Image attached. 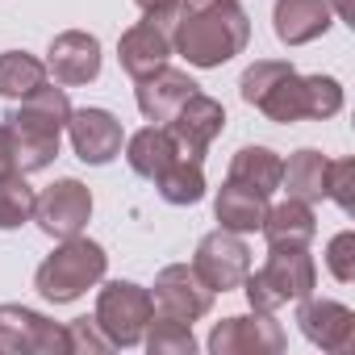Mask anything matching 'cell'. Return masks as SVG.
I'll list each match as a JSON object with an SVG mask.
<instances>
[{"label": "cell", "mask_w": 355, "mask_h": 355, "mask_svg": "<svg viewBox=\"0 0 355 355\" xmlns=\"http://www.w3.org/2000/svg\"><path fill=\"white\" fill-rule=\"evenodd\" d=\"M330 5V13H338L343 21H351V0H326Z\"/></svg>", "instance_id": "33"}, {"label": "cell", "mask_w": 355, "mask_h": 355, "mask_svg": "<svg viewBox=\"0 0 355 355\" xmlns=\"http://www.w3.org/2000/svg\"><path fill=\"white\" fill-rule=\"evenodd\" d=\"M330 5L326 0H276V38L284 46H305L313 38H322L330 30Z\"/></svg>", "instance_id": "18"}, {"label": "cell", "mask_w": 355, "mask_h": 355, "mask_svg": "<svg viewBox=\"0 0 355 355\" xmlns=\"http://www.w3.org/2000/svg\"><path fill=\"white\" fill-rule=\"evenodd\" d=\"M193 272L214 288V293H230V288H243L247 272H251V251L247 243L234 234V230H214L197 243V259H193Z\"/></svg>", "instance_id": "8"}, {"label": "cell", "mask_w": 355, "mask_h": 355, "mask_svg": "<svg viewBox=\"0 0 355 355\" xmlns=\"http://www.w3.org/2000/svg\"><path fill=\"white\" fill-rule=\"evenodd\" d=\"M150 301H155V313L193 326L197 318H205V313L214 309V288H209L189 263H171V268H163V272L155 276Z\"/></svg>", "instance_id": "7"}, {"label": "cell", "mask_w": 355, "mask_h": 355, "mask_svg": "<svg viewBox=\"0 0 355 355\" xmlns=\"http://www.w3.org/2000/svg\"><path fill=\"white\" fill-rule=\"evenodd\" d=\"M46 71L55 76V84L63 88H76V84H88L101 76V42L84 30H67L51 42L46 51Z\"/></svg>", "instance_id": "15"}, {"label": "cell", "mask_w": 355, "mask_h": 355, "mask_svg": "<svg viewBox=\"0 0 355 355\" xmlns=\"http://www.w3.org/2000/svg\"><path fill=\"white\" fill-rule=\"evenodd\" d=\"M167 55H171V34H167L163 26H155L150 17H142L138 26H130V30L121 34V42H117V59H121V67H125L134 80H142L146 71L163 67Z\"/></svg>", "instance_id": "17"}, {"label": "cell", "mask_w": 355, "mask_h": 355, "mask_svg": "<svg viewBox=\"0 0 355 355\" xmlns=\"http://www.w3.org/2000/svg\"><path fill=\"white\" fill-rule=\"evenodd\" d=\"M280 171H284V163H280V155L268 150V146H243V150L230 159V180H234V184H247V189H255V193H263V197H272V193L280 189Z\"/></svg>", "instance_id": "22"}, {"label": "cell", "mask_w": 355, "mask_h": 355, "mask_svg": "<svg viewBox=\"0 0 355 355\" xmlns=\"http://www.w3.org/2000/svg\"><path fill=\"white\" fill-rule=\"evenodd\" d=\"M326 197H330L343 214L355 209V159L326 163Z\"/></svg>", "instance_id": "28"}, {"label": "cell", "mask_w": 355, "mask_h": 355, "mask_svg": "<svg viewBox=\"0 0 355 355\" xmlns=\"http://www.w3.org/2000/svg\"><path fill=\"white\" fill-rule=\"evenodd\" d=\"M155 313V301L142 284H130V280H109L96 297V326L109 334L113 347H134L142 343L146 334V322Z\"/></svg>", "instance_id": "6"}, {"label": "cell", "mask_w": 355, "mask_h": 355, "mask_svg": "<svg viewBox=\"0 0 355 355\" xmlns=\"http://www.w3.org/2000/svg\"><path fill=\"white\" fill-rule=\"evenodd\" d=\"M326 263H330L334 280H343V284L355 280V234H351V230H343V234L330 239V247H326Z\"/></svg>", "instance_id": "30"}, {"label": "cell", "mask_w": 355, "mask_h": 355, "mask_svg": "<svg viewBox=\"0 0 355 355\" xmlns=\"http://www.w3.org/2000/svg\"><path fill=\"white\" fill-rule=\"evenodd\" d=\"M284 330L280 322H272V313H251V318H226L214 326L209 334V351L214 355H276L284 351Z\"/></svg>", "instance_id": "12"}, {"label": "cell", "mask_w": 355, "mask_h": 355, "mask_svg": "<svg viewBox=\"0 0 355 355\" xmlns=\"http://www.w3.org/2000/svg\"><path fill=\"white\" fill-rule=\"evenodd\" d=\"M105 247L92 239H63V247H55L38 272H34V288L51 301V305H71L76 297H84L101 276H105Z\"/></svg>", "instance_id": "4"}, {"label": "cell", "mask_w": 355, "mask_h": 355, "mask_svg": "<svg viewBox=\"0 0 355 355\" xmlns=\"http://www.w3.org/2000/svg\"><path fill=\"white\" fill-rule=\"evenodd\" d=\"M222 130H226V109L214 96H205V92H193L167 121V134L175 138V146H180V159H193V163L205 159L209 142Z\"/></svg>", "instance_id": "10"}, {"label": "cell", "mask_w": 355, "mask_h": 355, "mask_svg": "<svg viewBox=\"0 0 355 355\" xmlns=\"http://www.w3.org/2000/svg\"><path fill=\"white\" fill-rule=\"evenodd\" d=\"M297 326L301 334L322 347V351H334V355H347L355 347V313L338 301H309L301 297V309H297Z\"/></svg>", "instance_id": "14"}, {"label": "cell", "mask_w": 355, "mask_h": 355, "mask_svg": "<svg viewBox=\"0 0 355 355\" xmlns=\"http://www.w3.org/2000/svg\"><path fill=\"white\" fill-rule=\"evenodd\" d=\"M67 117H71V101L63 88H38L30 96H21V105H13L5 113V125L13 130L17 138V171L30 175V171H42L55 163L59 155V138L67 130Z\"/></svg>", "instance_id": "3"}, {"label": "cell", "mask_w": 355, "mask_h": 355, "mask_svg": "<svg viewBox=\"0 0 355 355\" xmlns=\"http://www.w3.org/2000/svg\"><path fill=\"white\" fill-rule=\"evenodd\" d=\"M155 189L167 205H197L205 197V171L193 159H175L163 175H155Z\"/></svg>", "instance_id": "25"}, {"label": "cell", "mask_w": 355, "mask_h": 355, "mask_svg": "<svg viewBox=\"0 0 355 355\" xmlns=\"http://www.w3.org/2000/svg\"><path fill=\"white\" fill-rule=\"evenodd\" d=\"M259 230H263L268 247H309L318 234V222H313V209L305 201L288 197L284 205H268Z\"/></svg>", "instance_id": "19"}, {"label": "cell", "mask_w": 355, "mask_h": 355, "mask_svg": "<svg viewBox=\"0 0 355 355\" xmlns=\"http://www.w3.org/2000/svg\"><path fill=\"white\" fill-rule=\"evenodd\" d=\"M34 201L38 193L26 184V175L21 171H9V175H0V230H17L34 218Z\"/></svg>", "instance_id": "27"}, {"label": "cell", "mask_w": 355, "mask_h": 355, "mask_svg": "<svg viewBox=\"0 0 355 355\" xmlns=\"http://www.w3.org/2000/svg\"><path fill=\"white\" fill-rule=\"evenodd\" d=\"M313 280H318V268H313L305 247H272L268 263L255 276L247 272L243 288H247V301L255 313H276L280 305L309 297Z\"/></svg>", "instance_id": "5"}, {"label": "cell", "mask_w": 355, "mask_h": 355, "mask_svg": "<svg viewBox=\"0 0 355 355\" xmlns=\"http://www.w3.org/2000/svg\"><path fill=\"white\" fill-rule=\"evenodd\" d=\"M197 92V84L189 80V71H175V67H155L138 80V109L146 121H171V113L180 109L189 96Z\"/></svg>", "instance_id": "16"}, {"label": "cell", "mask_w": 355, "mask_h": 355, "mask_svg": "<svg viewBox=\"0 0 355 355\" xmlns=\"http://www.w3.org/2000/svg\"><path fill=\"white\" fill-rule=\"evenodd\" d=\"M134 5L155 21V26H163L167 34L175 30V21H180V13H184V5H180V0H134Z\"/></svg>", "instance_id": "31"}, {"label": "cell", "mask_w": 355, "mask_h": 355, "mask_svg": "<svg viewBox=\"0 0 355 355\" xmlns=\"http://www.w3.org/2000/svg\"><path fill=\"white\" fill-rule=\"evenodd\" d=\"M184 9H209V5H222V0H180Z\"/></svg>", "instance_id": "34"}, {"label": "cell", "mask_w": 355, "mask_h": 355, "mask_svg": "<svg viewBox=\"0 0 355 355\" xmlns=\"http://www.w3.org/2000/svg\"><path fill=\"white\" fill-rule=\"evenodd\" d=\"M17 171V138L9 125H0V175Z\"/></svg>", "instance_id": "32"}, {"label": "cell", "mask_w": 355, "mask_h": 355, "mask_svg": "<svg viewBox=\"0 0 355 355\" xmlns=\"http://www.w3.org/2000/svg\"><path fill=\"white\" fill-rule=\"evenodd\" d=\"M243 101L255 105L263 117L272 121H301V117H334L343 109V88L334 76H297L288 63L276 59H259L243 71L239 80Z\"/></svg>", "instance_id": "1"}, {"label": "cell", "mask_w": 355, "mask_h": 355, "mask_svg": "<svg viewBox=\"0 0 355 355\" xmlns=\"http://www.w3.org/2000/svg\"><path fill=\"white\" fill-rule=\"evenodd\" d=\"M67 134H71V150L84 163H92V167L117 159L121 155V138H125L121 134V121L109 109H71Z\"/></svg>", "instance_id": "13"}, {"label": "cell", "mask_w": 355, "mask_h": 355, "mask_svg": "<svg viewBox=\"0 0 355 355\" xmlns=\"http://www.w3.org/2000/svg\"><path fill=\"white\" fill-rule=\"evenodd\" d=\"M0 351L9 355H59L67 351V330L26 305H0Z\"/></svg>", "instance_id": "9"}, {"label": "cell", "mask_w": 355, "mask_h": 355, "mask_svg": "<svg viewBox=\"0 0 355 355\" xmlns=\"http://www.w3.org/2000/svg\"><path fill=\"white\" fill-rule=\"evenodd\" d=\"M142 343H146L150 355H193L197 351V338H193L189 322H175V318H163V313H150Z\"/></svg>", "instance_id": "26"}, {"label": "cell", "mask_w": 355, "mask_h": 355, "mask_svg": "<svg viewBox=\"0 0 355 355\" xmlns=\"http://www.w3.org/2000/svg\"><path fill=\"white\" fill-rule=\"evenodd\" d=\"M67 330V351H88V355H105V351H113V343H109V334L96 326V318H76L71 326H63Z\"/></svg>", "instance_id": "29"}, {"label": "cell", "mask_w": 355, "mask_h": 355, "mask_svg": "<svg viewBox=\"0 0 355 355\" xmlns=\"http://www.w3.org/2000/svg\"><path fill=\"white\" fill-rule=\"evenodd\" d=\"M46 84V63L26 55V51H9L0 55V96L5 101H21L30 92H38Z\"/></svg>", "instance_id": "24"}, {"label": "cell", "mask_w": 355, "mask_h": 355, "mask_svg": "<svg viewBox=\"0 0 355 355\" xmlns=\"http://www.w3.org/2000/svg\"><path fill=\"white\" fill-rule=\"evenodd\" d=\"M247 42H251V17L234 0H222L209 9H184L171 30V46L193 67H222L234 55H243Z\"/></svg>", "instance_id": "2"}, {"label": "cell", "mask_w": 355, "mask_h": 355, "mask_svg": "<svg viewBox=\"0 0 355 355\" xmlns=\"http://www.w3.org/2000/svg\"><path fill=\"white\" fill-rule=\"evenodd\" d=\"M326 163H330V159H326L322 150H297V155L284 163V171H280V184L288 189V197L313 205V201L326 197Z\"/></svg>", "instance_id": "23"}, {"label": "cell", "mask_w": 355, "mask_h": 355, "mask_svg": "<svg viewBox=\"0 0 355 355\" xmlns=\"http://www.w3.org/2000/svg\"><path fill=\"white\" fill-rule=\"evenodd\" d=\"M125 159L142 180H155V175H163L175 159H180V146H175V138L167 134V125H146V130H138L130 138Z\"/></svg>", "instance_id": "20"}, {"label": "cell", "mask_w": 355, "mask_h": 355, "mask_svg": "<svg viewBox=\"0 0 355 355\" xmlns=\"http://www.w3.org/2000/svg\"><path fill=\"white\" fill-rule=\"evenodd\" d=\"M214 214L222 222V230H234V234H247V230H259L263 214H268V197L247 189V184H234L226 180L218 201H214Z\"/></svg>", "instance_id": "21"}, {"label": "cell", "mask_w": 355, "mask_h": 355, "mask_svg": "<svg viewBox=\"0 0 355 355\" xmlns=\"http://www.w3.org/2000/svg\"><path fill=\"white\" fill-rule=\"evenodd\" d=\"M92 218V193L80 180H55L38 201H34V222L51 239H76Z\"/></svg>", "instance_id": "11"}]
</instances>
